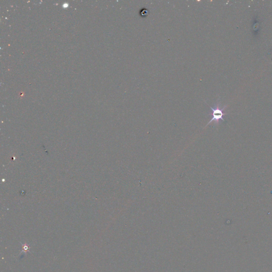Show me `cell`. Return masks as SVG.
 <instances>
[{
	"label": "cell",
	"mask_w": 272,
	"mask_h": 272,
	"mask_svg": "<svg viewBox=\"0 0 272 272\" xmlns=\"http://www.w3.org/2000/svg\"><path fill=\"white\" fill-rule=\"evenodd\" d=\"M209 106L212 110V118L209 121V123H207L205 127L209 126V124L211 123L212 122H214V123L216 124H218L219 123L220 120L223 121L224 122L225 120L223 117L224 115H226L227 113H224V111L227 108V106H224L223 108H221L220 107V104H217L216 105L215 107L214 108H212L209 105Z\"/></svg>",
	"instance_id": "6da1fadb"
},
{
	"label": "cell",
	"mask_w": 272,
	"mask_h": 272,
	"mask_svg": "<svg viewBox=\"0 0 272 272\" xmlns=\"http://www.w3.org/2000/svg\"><path fill=\"white\" fill-rule=\"evenodd\" d=\"M149 10L147 9H146V8H143V9H141L140 11V15L141 17L146 18V17L149 16Z\"/></svg>",
	"instance_id": "7a4b0ae2"
}]
</instances>
